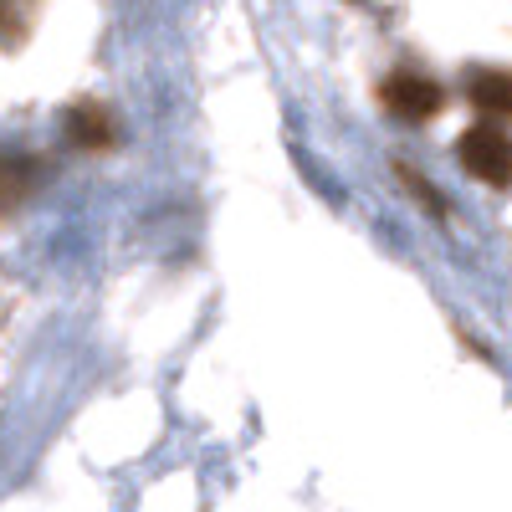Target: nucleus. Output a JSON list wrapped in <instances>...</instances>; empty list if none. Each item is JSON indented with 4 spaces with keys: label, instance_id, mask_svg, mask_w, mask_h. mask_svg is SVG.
<instances>
[{
    "label": "nucleus",
    "instance_id": "nucleus-1",
    "mask_svg": "<svg viewBox=\"0 0 512 512\" xmlns=\"http://www.w3.org/2000/svg\"><path fill=\"white\" fill-rule=\"evenodd\" d=\"M456 154H461V169L472 180H482V185H512V139L502 134L497 123L466 128Z\"/></svg>",
    "mask_w": 512,
    "mask_h": 512
},
{
    "label": "nucleus",
    "instance_id": "nucleus-2",
    "mask_svg": "<svg viewBox=\"0 0 512 512\" xmlns=\"http://www.w3.org/2000/svg\"><path fill=\"white\" fill-rule=\"evenodd\" d=\"M379 103L390 108L400 123H431L441 113L446 93H441V82L420 77V72H390L384 88H379Z\"/></svg>",
    "mask_w": 512,
    "mask_h": 512
},
{
    "label": "nucleus",
    "instance_id": "nucleus-3",
    "mask_svg": "<svg viewBox=\"0 0 512 512\" xmlns=\"http://www.w3.org/2000/svg\"><path fill=\"white\" fill-rule=\"evenodd\" d=\"M67 139L82 144V149H108L113 144V118L103 103H77L67 113Z\"/></svg>",
    "mask_w": 512,
    "mask_h": 512
},
{
    "label": "nucleus",
    "instance_id": "nucleus-4",
    "mask_svg": "<svg viewBox=\"0 0 512 512\" xmlns=\"http://www.w3.org/2000/svg\"><path fill=\"white\" fill-rule=\"evenodd\" d=\"M36 26V0H0V47L21 52Z\"/></svg>",
    "mask_w": 512,
    "mask_h": 512
},
{
    "label": "nucleus",
    "instance_id": "nucleus-5",
    "mask_svg": "<svg viewBox=\"0 0 512 512\" xmlns=\"http://www.w3.org/2000/svg\"><path fill=\"white\" fill-rule=\"evenodd\" d=\"M466 98L487 113H512V77L507 72H477L466 82Z\"/></svg>",
    "mask_w": 512,
    "mask_h": 512
},
{
    "label": "nucleus",
    "instance_id": "nucleus-6",
    "mask_svg": "<svg viewBox=\"0 0 512 512\" xmlns=\"http://www.w3.org/2000/svg\"><path fill=\"white\" fill-rule=\"evenodd\" d=\"M400 180L410 185V195H420V200H425V210H431V216H441V210H446V205H441V200L431 195V185H425V180L415 175V169H400Z\"/></svg>",
    "mask_w": 512,
    "mask_h": 512
}]
</instances>
